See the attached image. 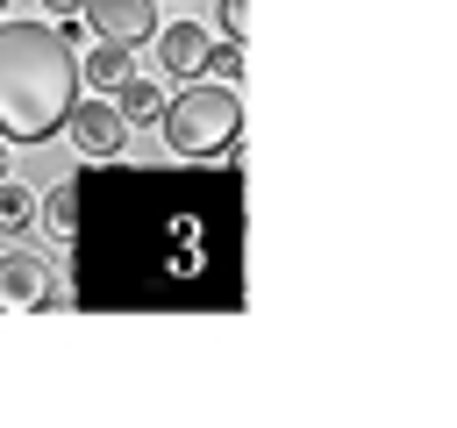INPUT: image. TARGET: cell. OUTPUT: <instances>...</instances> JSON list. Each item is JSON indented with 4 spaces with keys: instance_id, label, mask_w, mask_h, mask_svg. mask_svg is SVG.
Instances as JSON below:
<instances>
[{
    "instance_id": "6da1fadb",
    "label": "cell",
    "mask_w": 457,
    "mask_h": 428,
    "mask_svg": "<svg viewBox=\"0 0 457 428\" xmlns=\"http://www.w3.org/2000/svg\"><path fill=\"white\" fill-rule=\"evenodd\" d=\"M79 100V36L57 21H0V143H57Z\"/></svg>"
},
{
    "instance_id": "7a4b0ae2",
    "label": "cell",
    "mask_w": 457,
    "mask_h": 428,
    "mask_svg": "<svg viewBox=\"0 0 457 428\" xmlns=\"http://www.w3.org/2000/svg\"><path fill=\"white\" fill-rule=\"evenodd\" d=\"M157 128H164V150L171 157H221L236 136H243V100H236V86H186L179 100H164V114H157Z\"/></svg>"
},
{
    "instance_id": "3957f363",
    "label": "cell",
    "mask_w": 457,
    "mask_h": 428,
    "mask_svg": "<svg viewBox=\"0 0 457 428\" xmlns=\"http://www.w3.org/2000/svg\"><path fill=\"white\" fill-rule=\"evenodd\" d=\"M57 136H71V150L79 157H93V164H114L121 150H129V121L114 114V100H71V114H64V128Z\"/></svg>"
},
{
    "instance_id": "277c9868",
    "label": "cell",
    "mask_w": 457,
    "mask_h": 428,
    "mask_svg": "<svg viewBox=\"0 0 457 428\" xmlns=\"http://www.w3.org/2000/svg\"><path fill=\"white\" fill-rule=\"evenodd\" d=\"M79 21H86L100 43L143 50V43L157 36V0H79Z\"/></svg>"
},
{
    "instance_id": "5b68a950",
    "label": "cell",
    "mask_w": 457,
    "mask_h": 428,
    "mask_svg": "<svg viewBox=\"0 0 457 428\" xmlns=\"http://www.w3.org/2000/svg\"><path fill=\"white\" fill-rule=\"evenodd\" d=\"M157 64H164V78H200L207 71V50H214V36L200 29V21H157Z\"/></svg>"
},
{
    "instance_id": "8992f818",
    "label": "cell",
    "mask_w": 457,
    "mask_h": 428,
    "mask_svg": "<svg viewBox=\"0 0 457 428\" xmlns=\"http://www.w3.org/2000/svg\"><path fill=\"white\" fill-rule=\"evenodd\" d=\"M50 300V264L43 250H0V307H43Z\"/></svg>"
},
{
    "instance_id": "52a82bcc",
    "label": "cell",
    "mask_w": 457,
    "mask_h": 428,
    "mask_svg": "<svg viewBox=\"0 0 457 428\" xmlns=\"http://www.w3.org/2000/svg\"><path fill=\"white\" fill-rule=\"evenodd\" d=\"M114 114H121L129 128H157V114H164V86L143 78V71H129V78L114 86Z\"/></svg>"
},
{
    "instance_id": "ba28073f",
    "label": "cell",
    "mask_w": 457,
    "mask_h": 428,
    "mask_svg": "<svg viewBox=\"0 0 457 428\" xmlns=\"http://www.w3.org/2000/svg\"><path fill=\"white\" fill-rule=\"evenodd\" d=\"M129 71H136V50H121V43H93L79 57V86H100V93H114Z\"/></svg>"
},
{
    "instance_id": "9c48e42d",
    "label": "cell",
    "mask_w": 457,
    "mask_h": 428,
    "mask_svg": "<svg viewBox=\"0 0 457 428\" xmlns=\"http://www.w3.org/2000/svg\"><path fill=\"white\" fill-rule=\"evenodd\" d=\"M29 221H36V193L7 171V178H0V235H21Z\"/></svg>"
},
{
    "instance_id": "30bf717a",
    "label": "cell",
    "mask_w": 457,
    "mask_h": 428,
    "mask_svg": "<svg viewBox=\"0 0 457 428\" xmlns=\"http://www.w3.org/2000/svg\"><path fill=\"white\" fill-rule=\"evenodd\" d=\"M43 228H50V235H71V228H79V178H57V185H50Z\"/></svg>"
},
{
    "instance_id": "8fae6325",
    "label": "cell",
    "mask_w": 457,
    "mask_h": 428,
    "mask_svg": "<svg viewBox=\"0 0 457 428\" xmlns=\"http://www.w3.org/2000/svg\"><path fill=\"white\" fill-rule=\"evenodd\" d=\"M207 78L236 86V78H243V43H228V50H207Z\"/></svg>"
},
{
    "instance_id": "7c38bea8",
    "label": "cell",
    "mask_w": 457,
    "mask_h": 428,
    "mask_svg": "<svg viewBox=\"0 0 457 428\" xmlns=\"http://www.w3.org/2000/svg\"><path fill=\"white\" fill-rule=\"evenodd\" d=\"M214 21L228 29V43H243V29H250V0H214Z\"/></svg>"
},
{
    "instance_id": "4fadbf2b",
    "label": "cell",
    "mask_w": 457,
    "mask_h": 428,
    "mask_svg": "<svg viewBox=\"0 0 457 428\" xmlns=\"http://www.w3.org/2000/svg\"><path fill=\"white\" fill-rule=\"evenodd\" d=\"M43 7H50V14H79V0H43Z\"/></svg>"
},
{
    "instance_id": "5bb4252c",
    "label": "cell",
    "mask_w": 457,
    "mask_h": 428,
    "mask_svg": "<svg viewBox=\"0 0 457 428\" xmlns=\"http://www.w3.org/2000/svg\"><path fill=\"white\" fill-rule=\"evenodd\" d=\"M7 164H14V157H7V143H0V178H7Z\"/></svg>"
},
{
    "instance_id": "9a60e30c",
    "label": "cell",
    "mask_w": 457,
    "mask_h": 428,
    "mask_svg": "<svg viewBox=\"0 0 457 428\" xmlns=\"http://www.w3.org/2000/svg\"><path fill=\"white\" fill-rule=\"evenodd\" d=\"M7 7H14V0H0V14H7Z\"/></svg>"
}]
</instances>
